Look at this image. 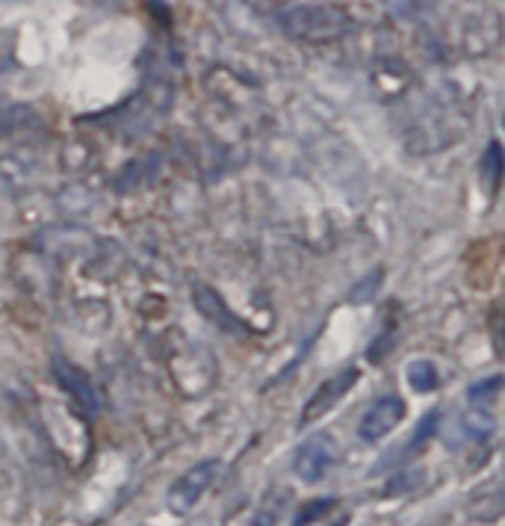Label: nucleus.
<instances>
[{
  "label": "nucleus",
  "mask_w": 505,
  "mask_h": 526,
  "mask_svg": "<svg viewBox=\"0 0 505 526\" xmlns=\"http://www.w3.org/2000/svg\"><path fill=\"white\" fill-rule=\"evenodd\" d=\"M482 178L488 181L490 190H497L502 181V145L497 140L488 145V152L482 157Z\"/></svg>",
  "instance_id": "9"
},
{
  "label": "nucleus",
  "mask_w": 505,
  "mask_h": 526,
  "mask_svg": "<svg viewBox=\"0 0 505 526\" xmlns=\"http://www.w3.org/2000/svg\"><path fill=\"white\" fill-rule=\"evenodd\" d=\"M437 426H440V411H428V415L416 423V432H414L411 444H408V453H416V449H423L428 441H432Z\"/></svg>",
  "instance_id": "11"
},
{
  "label": "nucleus",
  "mask_w": 505,
  "mask_h": 526,
  "mask_svg": "<svg viewBox=\"0 0 505 526\" xmlns=\"http://www.w3.org/2000/svg\"><path fill=\"white\" fill-rule=\"evenodd\" d=\"M346 523H349V518H340V521H337V523H331V526H346Z\"/></svg>",
  "instance_id": "14"
},
{
  "label": "nucleus",
  "mask_w": 505,
  "mask_h": 526,
  "mask_svg": "<svg viewBox=\"0 0 505 526\" xmlns=\"http://www.w3.org/2000/svg\"><path fill=\"white\" fill-rule=\"evenodd\" d=\"M284 30L299 36V39H308V42H325V39H334L346 27H349V18L343 9H334V6H293L287 9L284 16Z\"/></svg>",
  "instance_id": "1"
},
{
  "label": "nucleus",
  "mask_w": 505,
  "mask_h": 526,
  "mask_svg": "<svg viewBox=\"0 0 505 526\" xmlns=\"http://www.w3.org/2000/svg\"><path fill=\"white\" fill-rule=\"evenodd\" d=\"M414 482H423V470H416L414 476H411V473H405V476H402V479H390V482H387V494L408 491V485H414Z\"/></svg>",
  "instance_id": "12"
},
{
  "label": "nucleus",
  "mask_w": 505,
  "mask_h": 526,
  "mask_svg": "<svg viewBox=\"0 0 505 526\" xmlns=\"http://www.w3.org/2000/svg\"><path fill=\"white\" fill-rule=\"evenodd\" d=\"M337 509V500L334 497H322V500H310V503H305L299 509V515L293 518V526H308L313 521H320L325 518L328 511Z\"/></svg>",
  "instance_id": "10"
},
{
  "label": "nucleus",
  "mask_w": 505,
  "mask_h": 526,
  "mask_svg": "<svg viewBox=\"0 0 505 526\" xmlns=\"http://www.w3.org/2000/svg\"><path fill=\"white\" fill-rule=\"evenodd\" d=\"M405 379L411 384V391L432 394V391H437V384H440V373H437V364L432 358H414V361H408V367H405Z\"/></svg>",
  "instance_id": "8"
},
{
  "label": "nucleus",
  "mask_w": 505,
  "mask_h": 526,
  "mask_svg": "<svg viewBox=\"0 0 505 526\" xmlns=\"http://www.w3.org/2000/svg\"><path fill=\"white\" fill-rule=\"evenodd\" d=\"M358 375H361L358 367H346V370L334 373L331 379H325L317 387V394H313L305 403V408H301V426H310L313 420H320L322 415H328V411H331L337 403H343V396L352 391V387H355Z\"/></svg>",
  "instance_id": "5"
},
{
  "label": "nucleus",
  "mask_w": 505,
  "mask_h": 526,
  "mask_svg": "<svg viewBox=\"0 0 505 526\" xmlns=\"http://www.w3.org/2000/svg\"><path fill=\"white\" fill-rule=\"evenodd\" d=\"M275 523H278V509H263L255 521V526H275Z\"/></svg>",
  "instance_id": "13"
},
{
  "label": "nucleus",
  "mask_w": 505,
  "mask_h": 526,
  "mask_svg": "<svg viewBox=\"0 0 505 526\" xmlns=\"http://www.w3.org/2000/svg\"><path fill=\"white\" fill-rule=\"evenodd\" d=\"M193 302L198 308V314L205 317L207 322L219 325L222 331H231V334H243L246 331V325L239 322V317L228 308V302H225V299L216 290H213V287L195 284L193 287Z\"/></svg>",
  "instance_id": "6"
},
{
  "label": "nucleus",
  "mask_w": 505,
  "mask_h": 526,
  "mask_svg": "<svg viewBox=\"0 0 505 526\" xmlns=\"http://www.w3.org/2000/svg\"><path fill=\"white\" fill-rule=\"evenodd\" d=\"M54 379L59 382L62 391L71 394L83 408H89V411H98V408H100L98 387H95V382H92L80 367L68 364L66 358H54Z\"/></svg>",
  "instance_id": "7"
},
{
  "label": "nucleus",
  "mask_w": 505,
  "mask_h": 526,
  "mask_svg": "<svg viewBox=\"0 0 505 526\" xmlns=\"http://www.w3.org/2000/svg\"><path fill=\"white\" fill-rule=\"evenodd\" d=\"M405 399L399 394H384L378 396L375 403L363 411V417L358 423V437L361 441H382L390 432L396 429V426L405 420Z\"/></svg>",
  "instance_id": "4"
},
{
  "label": "nucleus",
  "mask_w": 505,
  "mask_h": 526,
  "mask_svg": "<svg viewBox=\"0 0 505 526\" xmlns=\"http://www.w3.org/2000/svg\"><path fill=\"white\" fill-rule=\"evenodd\" d=\"M219 473V461L216 458H207V461H198L195 468H189L178 482L169 488V497H166V506L172 515L178 518H186L189 511H193L205 494L210 491L213 479H216Z\"/></svg>",
  "instance_id": "2"
},
{
  "label": "nucleus",
  "mask_w": 505,
  "mask_h": 526,
  "mask_svg": "<svg viewBox=\"0 0 505 526\" xmlns=\"http://www.w3.org/2000/svg\"><path fill=\"white\" fill-rule=\"evenodd\" d=\"M337 453L340 449L334 437L328 432H317L308 441H301L293 453V473L301 482H320L337 461Z\"/></svg>",
  "instance_id": "3"
}]
</instances>
